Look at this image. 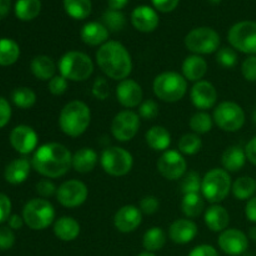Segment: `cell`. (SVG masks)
Returning a JSON list of instances; mask_svg holds the SVG:
<instances>
[{"label": "cell", "mask_w": 256, "mask_h": 256, "mask_svg": "<svg viewBox=\"0 0 256 256\" xmlns=\"http://www.w3.org/2000/svg\"><path fill=\"white\" fill-rule=\"evenodd\" d=\"M22 219L32 230H45L54 222L55 209L48 200L32 199L24 206Z\"/></svg>", "instance_id": "obj_7"}, {"label": "cell", "mask_w": 256, "mask_h": 256, "mask_svg": "<svg viewBox=\"0 0 256 256\" xmlns=\"http://www.w3.org/2000/svg\"><path fill=\"white\" fill-rule=\"evenodd\" d=\"M24 225V219L19 215H12L9 218V228L12 230H19L22 229Z\"/></svg>", "instance_id": "obj_56"}, {"label": "cell", "mask_w": 256, "mask_h": 256, "mask_svg": "<svg viewBox=\"0 0 256 256\" xmlns=\"http://www.w3.org/2000/svg\"><path fill=\"white\" fill-rule=\"evenodd\" d=\"M59 72L68 82H86L94 72V62L85 52H69L60 59Z\"/></svg>", "instance_id": "obj_4"}, {"label": "cell", "mask_w": 256, "mask_h": 256, "mask_svg": "<svg viewBox=\"0 0 256 256\" xmlns=\"http://www.w3.org/2000/svg\"><path fill=\"white\" fill-rule=\"evenodd\" d=\"M189 256H219V252L212 245H199L192 250Z\"/></svg>", "instance_id": "obj_53"}, {"label": "cell", "mask_w": 256, "mask_h": 256, "mask_svg": "<svg viewBox=\"0 0 256 256\" xmlns=\"http://www.w3.org/2000/svg\"><path fill=\"white\" fill-rule=\"evenodd\" d=\"M12 100L20 109H30L36 102V94L30 88H18L12 92Z\"/></svg>", "instance_id": "obj_38"}, {"label": "cell", "mask_w": 256, "mask_h": 256, "mask_svg": "<svg viewBox=\"0 0 256 256\" xmlns=\"http://www.w3.org/2000/svg\"><path fill=\"white\" fill-rule=\"evenodd\" d=\"M142 212L134 205H125L116 212L114 216V225L120 232L129 234L135 232L142 225Z\"/></svg>", "instance_id": "obj_19"}, {"label": "cell", "mask_w": 256, "mask_h": 256, "mask_svg": "<svg viewBox=\"0 0 256 256\" xmlns=\"http://www.w3.org/2000/svg\"><path fill=\"white\" fill-rule=\"evenodd\" d=\"M188 162L180 152L166 150L158 162V170L162 178L175 182L184 178L186 174Z\"/></svg>", "instance_id": "obj_14"}, {"label": "cell", "mask_w": 256, "mask_h": 256, "mask_svg": "<svg viewBox=\"0 0 256 256\" xmlns=\"http://www.w3.org/2000/svg\"><path fill=\"white\" fill-rule=\"evenodd\" d=\"M10 119H12V106L6 99L0 96V129L6 126Z\"/></svg>", "instance_id": "obj_50"}, {"label": "cell", "mask_w": 256, "mask_h": 256, "mask_svg": "<svg viewBox=\"0 0 256 256\" xmlns=\"http://www.w3.org/2000/svg\"><path fill=\"white\" fill-rule=\"evenodd\" d=\"M212 119L222 132H236L244 126L245 112L236 102H224L215 108Z\"/></svg>", "instance_id": "obj_11"}, {"label": "cell", "mask_w": 256, "mask_h": 256, "mask_svg": "<svg viewBox=\"0 0 256 256\" xmlns=\"http://www.w3.org/2000/svg\"><path fill=\"white\" fill-rule=\"evenodd\" d=\"M219 246L226 255L240 256L245 254L249 248V238L238 229H226L220 234Z\"/></svg>", "instance_id": "obj_15"}, {"label": "cell", "mask_w": 256, "mask_h": 256, "mask_svg": "<svg viewBox=\"0 0 256 256\" xmlns=\"http://www.w3.org/2000/svg\"><path fill=\"white\" fill-rule=\"evenodd\" d=\"M160 18L156 10L152 8L142 5L135 8L132 14V24L138 32H152L159 26Z\"/></svg>", "instance_id": "obj_20"}, {"label": "cell", "mask_w": 256, "mask_h": 256, "mask_svg": "<svg viewBox=\"0 0 256 256\" xmlns=\"http://www.w3.org/2000/svg\"><path fill=\"white\" fill-rule=\"evenodd\" d=\"M216 62L225 69H232L238 64V54L232 48H222L216 52Z\"/></svg>", "instance_id": "obj_42"}, {"label": "cell", "mask_w": 256, "mask_h": 256, "mask_svg": "<svg viewBox=\"0 0 256 256\" xmlns=\"http://www.w3.org/2000/svg\"><path fill=\"white\" fill-rule=\"evenodd\" d=\"M208 72V62L200 55H190L182 62V76L188 82H202Z\"/></svg>", "instance_id": "obj_24"}, {"label": "cell", "mask_w": 256, "mask_h": 256, "mask_svg": "<svg viewBox=\"0 0 256 256\" xmlns=\"http://www.w3.org/2000/svg\"><path fill=\"white\" fill-rule=\"evenodd\" d=\"M220 35L212 28H196L185 36V46L195 55L214 54L219 50Z\"/></svg>", "instance_id": "obj_8"}, {"label": "cell", "mask_w": 256, "mask_h": 256, "mask_svg": "<svg viewBox=\"0 0 256 256\" xmlns=\"http://www.w3.org/2000/svg\"><path fill=\"white\" fill-rule=\"evenodd\" d=\"M182 210L188 219H195L200 216L205 210L204 196L200 194L184 195L182 202Z\"/></svg>", "instance_id": "obj_32"}, {"label": "cell", "mask_w": 256, "mask_h": 256, "mask_svg": "<svg viewBox=\"0 0 256 256\" xmlns=\"http://www.w3.org/2000/svg\"><path fill=\"white\" fill-rule=\"evenodd\" d=\"M38 142L39 138L36 132L28 125H19L10 134V144L22 155L32 154L36 149Z\"/></svg>", "instance_id": "obj_16"}, {"label": "cell", "mask_w": 256, "mask_h": 256, "mask_svg": "<svg viewBox=\"0 0 256 256\" xmlns=\"http://www.w3.org/2000/svg\"><path fill=\"white\" fill-rule=\"evenodd\" d=\"M146 142L155 152H166L172 144V134L164 126H152L146 132Z\"/></svg>", "instance_id": "obj_30"}, {"label": "cell", "mask_w": 256, "mask_h": 256, "mask_svg": "<svg viewBox=\"0 0 256 256\" xmlns=\"http://www.w3.org/2000/svg\"><path fill=\"white\" fill-rule=\"evenodd\" d=\"M202 179L198 172H190L185 174L182 182V194H200V192H202Z\"/></svg>", "instance_id": "obj_41"}, {"label": "cell", "mask_w": 256, "mask_h": 256, "mask_svg": "<svg viewBox=\"0 0 256 256\" xmlns=\"http://www.w3.org/2000/svg\"><path fill=\"white\" fill-rule=\"evenodd\" d=\"M159 115V105L154 100L149 99L142 102L139 106V116L144 120H154Z\"/></svg>", "instance_id": "obj_44"}, {"label": "cell", "mask_w": 256, "mask_h": 256, "mask_svg": "<svg viewBox=\"0 0 256 256\" xmlns=\"http://www.w3.org/2000/svg\"><path fill=\"white\" fill-rule=\"evenodd\" d=\"M109 30L102 22H92L82 26L80 32L82 40L89 46H102L109 42Z\"/></svg>", "instance_id": "obj_22"}, {"label": "cell", "mask_w": 256, "mask_h": 256, "mask_svg": "<svg viewBox=\"0 0 256 256\" xmlns=\"http://www.w3.org/2000/svg\"><path fill=\"white\" fill-rule=\"evenodd\" d=\"M228 40L234 50L248 55H256V22H236L228 34Z\"/></svg>", "instance_id": "obj_10"}, {"label": "cell", "mask_w": 256, "mask_h": 256, "mask_svg": "<svg viewBox=\"0 0 256 256\" xmlns=\"http://www.w3.org/2000/svg\"><path fill=\"white\" fill-rule=\"evenodd\" d=\"M246 160V154L242 148L230 146L222 152V164L228 172H238L245 166Z\"/></svg>", "instance_id": "obj_29"}, {"label": "cell", "mask_w": 256, "mask_h": 256, "mask_svg": "<svg viewBox=\"0 0 256 256\" xmlns=\"http://www.w3.org/2000/svg\"><path fill=\"white\" fill-rule=\"evenodd\" d=\"M32 170V164L26 158H20L10 162L5 169V180L9 184L19 185L26 182Z\"/></svg>", "instance_id": "obj_25"}, {"label": "cell", "mask_w": 256, "mask_h": 256, "mask_svg": "<svg viewBox=\"0 0 256 256\" xmlns=\"http://www.w3.org/2000/svg\"><path fill=\"white\" fill-rule=\"evenodd\" d=\"M198 225L190 219H179L172 224L169 229V236L172 242L178 245H185L192 242L198 236Z\"/></svg>", "instance_id": "obj_21"}, {"label": "cell", "mask_w": 256, "mask_h": 256, "mask_svg": "<svg viewBox=\"0 0 256 256\" xmlns=\"http://www.w3.org/2000/svg\"><path fill=\"white\" fill-rule=\"evenodd\" d=\"M12 9V0H0V20L6 18Z\"/></svg>", "instance_id": "obj_57"}, {"label": "cell", "mask_w": 256, "mask_h": 256, "mask_svg": "<svg viewBox=\"0 0 256 256\" xmlns=\"http://www.w3.org/2000/svg\"><path fill=\"white\" fill-rule=\"evenodd\" d=\"M99 158L96 152L90 148H82L72 155V168L80 174L92 172L96 168Z\"/></svg>", "instance_id": "obj_27"}, {"label": "cell", "mask_w": 256, "mask_h": 256, "mask_svg": "<svg viewBox=\"0 0 256 256\" xmlns=\"http://www.w3.org/2000/svg\"><path fill=\"white\" fill-rule=\"evenodd\" d=\"M140 129V116L132 110H124L115 115L112 122V134L118 142H126L134 139Z\"/></svg>", "instance_id": "obj_12"}, {"label": "cell", "mask_w": 256, "mask_h": 256, "mask_svg": "<svg viewBox=\"0 0 256 256\" xmlns=\"http://www.w3.org/2000/svg\"><path fill=\"white\" fill-rule=\"evenodd\" d=\"M15 244V234L12 229L0 228V250H10Z\"/></svg>", "instance_id": "obj_47"}, {"label": "cell", "mask_w": 256, "mask_h": 256, "mask_svg": "<svg viewBox=\"0 0 256 256\" xmlns=\"http://www.w3.org/2000/svg\"><path fill=\"white\" fill-rule=\"evenodd\" d=\"M80 224L70 216H62L54 224V234L62 242H74L80 235Z\"/></svg>", "instance_id": "obj_26"}, {"label": "cell", "mask_w": 256, "mask_h": 256, "mask_svg": "<svg viewBox=\"0 0 256 256\" xmlns=\"http://www.w3.org/2000/svg\"><path fill=\"white\" fill-rule=\"evenodd\" d=\"M232 178L224 169H212L205 174L202 182V194L212 204H220L230 194Z\"/></svg>", "instance_id": "obj_6"}, {"label": "cell", "mask_w": 256, "mask_h": 256, "mask_svg": "<svg viewBox=\"0 0 256 256\" xmlns=\"http://www.w3.org/2000/svg\"><path fill=\"white\" fill-rule=\"evenodd\" d=\"M100 164L110 176L120 178L129 174L134 165V158L128 150L119 146L108 148L102 152Z\"/></svg>", "instance_id": "obj_9"}, {"label": "cell", "mask_w": 256, "mask_h": 256, "mask_svg": "<svg viewBox=\"0 0 256 256\" xmlns=\"http://www.w3.org/2000/svg\"><path fill=\"white\" fill-rule=\"evenodd\" d=\"M42 12L40 0H18L15 4V15L22 22H32L36 19Z\"/></svg>", "instance_id": "obj_31"}, {"label": "cell", "mask_w": 256, "mask_h": 256, "mask_svg": "<svg viewBox=\"0 0 256 256\" xmlns=\"http://www.w3.org/2000/svg\"><path fill=\"white\" fill-rule=\"evenodd\" d=\"M189 125L190 129L194 132V134H208V132H212V126H214V119L208 112H199L192 115Z\"/></svg>", "instance_id": "obj_37"}, {"label": "cell", "mask_w": 256, "mask_h": 256, "mask_svg": "<svg viewBox=\"0 0 256 256\" xmlns=\"http://www.w3.org/2000/svg\"><path fill=\"white\" fill-rule=\"evenodd\" d=\"M245 154H246V159L256 166V136L248 142L245 148Z\"/></svg>", "instance_id": "obj_54"}, {"label": "cell", "mask_w": 256, "mask_h": 256, "mask_svg": "<svg viewBox=\"0 0 256 256\" xmlns=\"http://www.w3.org/2000/svg\"><path fill=\"white\" fill-rule=\"evenodd\" d=\"M88 196H89V189L80 180H68L58 188V202L68 209L82 206L86 202Z\"/></svg>", "instance_id": "obj_13"}, {"label": "cell", "mask_w": 256, "mask_h": 256, "mask_svg": "<svg viewBox=\"0 0 256 256\" xmlns=\"http://www.w3.org/2000/svg\"><path fill=\"white\" fill-rule=\"evenodd\" d=\"M20 48L12 39H0V66H10L19 60Z\"/></svg>", "instance_id": "obj_34"}, {"label": "cell", "mask_w": 256, "mask_h": 256, "mask_svg": "<svg viewBox=\"0 0 256 256\" xmlns=\"http://www.w3.org/2000/svg\"><path fill=\"white\" fill-rule=\"evenodd\" d=\"M68 90V80L62 75H55L49 82V92L55 96L65 94Z\"/></svg>", "instance_id": "obj_46"}, {"label": "cell", "mask_w": 256, "mask_h": 256, "mask_svg": "<svg viewBox=\"0 0 256 256\" xmlns=\"http://www.w3.org/2000/svg\"><path fill=\"white\" fill-rule=\"evenodd\" d=\"M242 76L250 82H256V55H250L242 65Z\"/></svg>", "instance_id": "obj_45"}, {"label": "cell", "mask_w": 256, "mask_h": 256, "mask_svg": "<svg viewBox=\"0 0 256 256\" xmlns=\"http://www.w3.org/2000/svg\"><path fill=\"white\" fill-rule=\"evenodd\" d=\"M12 216V202L5 194L0 192V224Z\"/></svg>", "instance_id": "obj_51"}, {"label": "cell", "mask_w": 256, "mask_h": 256, "mask_svg": "<svg viewBox=\"0 0 256 256\" xmlns=\"http://www.w3.org/2000/svg\"><path fill=\"white\" fill-rule=\"evenodd\" d=\"M159 206H160L159 200H158L155 196H152V195H149V196H145L144 199L140 202L139 209L142 210V214L152 215V214H155L158 210H159Z\"/></svg>", "instance_id": "obj_49"}, {"label": "cell", "mask_w": 256, "mask_h": 256, "mask_svg": "<svg viewBox=\"0 0 256 256\" xmlns=\"http://www.w3.org/2000/svg\"><path fill=\"white\" fill-rule=\"evenodd\" d=\"M249 236H250V239L254 240V242H256V226L252 228V229H250Z\"/></svg>", "instance_id": "obj_59"}, {"label": "cell", "mask_w": 256, "mask_h": 256, "mask_svg": "<svg viewBox=\"0 0 256 256\" xmlns=\"http://www.w3.org/2000/svg\"><path fill=\"white\" fill-rule=\"evenodd\" d=\"M210 2H212V4H219V2H222V0H210Z\"/></svg>", "instance_id": "obj_62"}, {"label": "cell", "mask_w": 256, "mask_h": 256, "mask_svg": "<svg viewBox=\"0 0 256 256\" xmlns=\"http://www.w3.org/2000/svg\"><path fill=\"white\" fill-rule=\"evenodd\" d=\"M96 64L112 80L128 79L132 72V59L126 48L119 42H108L96 52Z\"/></svg>", "instance_id": "obj_2"}, {"label": "cell", "mask_w": 256, "mask_h": 256, "mask_svg": "<svg viewBox=\"0 0 256 256\" xmlns=\"http://www.w3.org/2000/svg\"><path fill=\"white\" fill-rule=\"evenodd\" d=\"M144 92L139 82L132 79H125L116 86V99L126 109H134L142 105Z\"/></svg>", "instance_id": "obj_18"}, {"label": "cell", "mask_w": 256, "mask_h": 256, "mask_svg": "<svg viewBox=\"0 0 256 256\" xmlns=\"http://www.w3.org/2000/svg\"><path fill=\"white\" fill-rule=\"evenodd\" d=\"M32 165L35 172L48 179L62 178L72 166V155L66 146L59 142H49L36 149Z\"/></svg>", "instance_id": "obj_1"}, {"label": "cell", "mask_w": 256, "mask_h": 256, "mask_svg": "<svg viewBox=\"0 0 256 256\" xmlns=\"http://www.w3.org/2000/svg\"><path fill=\"white\" fill-rule=\"evenodd\" d=\"M128 2H129V0H108L110 10H116V12L124 9L128 5Z\"/></svg>", "instance_id": "obj_58"}, {"label": "cell", "mask_w": 256, "mask_h": 256, "mask_svg": "<svg viewBox=\"0 0 256 256\" xmlns=\"http://www.w3.org/2000/svg\"><path fill=\"white\" fill-rule=\"evenodd\" d=\"M166 244V234L162 228H152L145 232L142 245L148 252H160Z\"/></svg>", "instance_id": "obj_35"}, {"label": "cell", "mask_w": 256, "mask_h": 256, "mask_svg": "<svg viewBox=\"0 0 256 256\" xmlns=\"http://www.w3.org/2000/svg\"><path fill=\"white\" fill-rule=\"evenodd\" d=\"M245 214L249 222L256 224V196L248 200L246 208H245Z\"/></svg>", "instance_id": "obj_55"}, {"label": "cell", "mask_w": 256, "mask_h": 256, "mask_svg": "<svg viewBox=\"0 0 256 256\" xmlns=\"http://www.w3.org/2000/svg\"><path fill=\"white\" fill-rule=\"evenodd\" d=\"M202 142L198 134H185L179 142V152L182 155H195L202 150Z\"/></svg>", "instance_id": "obj_40"}, {"label": "cell", "mask_w": 256, "mask_h": 256, "mask_svg": "<svg viewBox=\"0 0 256 256\" xmlns=\"http://www.w3.org/2000/svg\"><path fill=\"white\" fill-rule=\"evenodd\" d=\"M32 75L42 82H50L56 72V64L48 55H38L30 64Z\"/></svg>", "instance_id": "obj_28"}, {"label": "cell", "mask_w": 256, "mask_h": 256, "mask_svg": "<svg viewBox=\"0 0 256 256\" xmlns=\"http://www.w3.org/2000/svg\"><path fill=\"white\" fill-rule=\"evenodd\" d=\"M190 98L196 109L209 110L214 108L218 102V90L212 82H206V80H202V82H195L192 86V92H190Z\"/></svg>", "instance_id": "obj_17"}, {"label": "cell", "mask_w": 256, "mask_h": 256, "mask_svg": "<svg viewBox=\"0 0 256 256\" xmlns=\"http://www.w3.org/2000/svg\"><path fill=\"white\" fill-rule=\"evenodd\" d=\"M92 92L98 100H102V102L106 100L110 95V86L108 80L104 76L96 78V80L92 84Z\"/></svg>", "instance_id": "obj_43"}, {"label": "cell", "mask_w": 256, "mask_h": 256, "mask_svg": "<svg viewBox=\"0 0 256 256\" xmlns=\"http://www.w3.org/2000/svg\"><path fill=\"white\" fill-rule=\"evenodd\" d=\"M232 192L238 200H250L256 192V182L250 176H242L232 184Z\"/></svg>", "instance_id": "obj_36"}, {"label": "cell", "mask_w": 256, "mask_h": 256, "mask_svg": "<svg viewBox=\"0 0 256 256\" xmlns=\"http://www.w3.org/2000/svg\"><path fill=\"white\" fill-rule=\"evenodd\" d=\"M102 24L112 32H122L126 25V18L122 12L116 10H106L102 15Z\"/></svg>", "instance_id": "obj_39"}, {"label": "cell", "mask_w": 256, "mask_h": 256, "mask_svg": "<svg viewBox=\"0 0 256 256\" xmlns=\"http://www.w3.org/2000/svg\"><path fill=\"white\" fill-rule=\"evenodd\" d=\"M92 122L90 108L80 100H74L65 105L60 112L59 126L65 135L79 138L89 129Z\"/></svg>", "instance_id": "obj_3"}, {"label": "cell", "mask_w": 256, "mask_h": 256, "mask_svg": "<svg viewBox=\"0 0 256 256\" xmlns=\"http://www.w3.org/2000/svg\"><path fill=\"white\" fill-rule=\"evenodd\" d=\"M139 256H156V255H154L152 254V252H142V254H140Z\"/></svg>", "instance_id": "obj_60"}, {"label": "cell", "mask_w": 256, "mask_h": 256, "mask_svg": "<svg viewBox=\"0 0 256 256\" xmlns=\"http://www.w3.org/2000/svg\"><path fill=\"white\" fill-rule=\"evenodd\" d=\"M152 89L158 99L162 102H176L186 95L188 80L179 72H162L155 78Z\"/></svg>", "instance_id": "obj_5"}, {"label": "cell", "mask_w": 256, "mask_h": 256, "mask_svg": "<svg viewBox=\"0 0 256 256\" xmlns=\"http://www.w3.org/2000/svg\"><path fill=\"white\" fill-rule=\"evenodd\" d=\"M36 192L42 198H52L54 196V195H56L58 188L56 185L52 182H50V180H40L36 184Z\"/></svg>", "instance_id": "obj_48"}, {"label": "cell", "mask_w": 256, "mask_h": 256, "mask_svg": "<svg viewBox=\"0 0 256 256\" xmlns=\"http://www.w3.org/2000/svg\"><path fill=\"white\" fill-rule=\"evenodd\" d=\"M155 10L160 12H172L179 5L180 0H152Z\"/></svg>", "instance_id": "obj_52"}, {"label": "cell", "mask_w": 256, "mask_h": 256, "mask_svg": "<svg viewBox=\"0 0 256 256\" xmlns=\"http://www.w3.org/2000/svg\"><path fill=\"white\" fill-rule=\"evenodd\" d=\"M205 224L212 232H222L230 224V214L224 206L215 204L205 212Z\"/></svg>", "instance_id": "obj_23"}, {"label": "cell", "mask_w": 256, "mask_h": 256, "mask_svg": "<svg viewBox=\"0 0 256 256\" xmlns=\"http://www.w3.org/2000/svg\"><path fill=\"white\" fill-rule=\"evenodd\" d=\"M252 122H254V124L256 125V109H255L254 114H252Z\"/></svg>", "instance_id": "obj_61"}, {"label": "cell", "mask_w": 256, "mask_h": 256, "mask_svg": "<svg viewBox=\"0 0 256 256\" xmlns=\"http://www.w3.org/2000/svg\"><path fill=\"white\" fill-rule=\"evenodd\" d=\"M64 9L72 19L85 20L92 14V0H64Z\"/></svg>", "instance_id": "obj_33"}]
</instances>
